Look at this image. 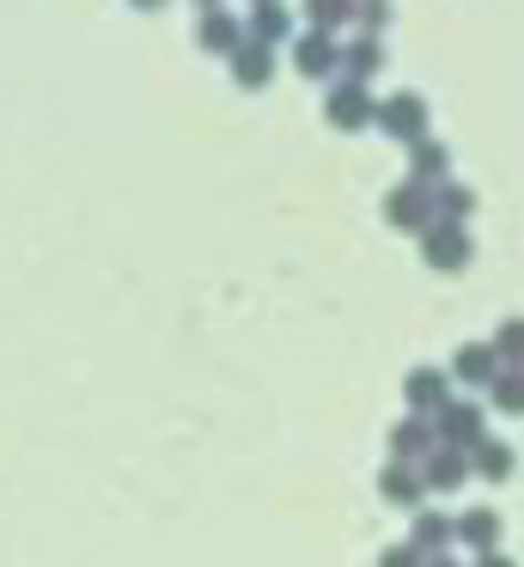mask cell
Returning a JSON list of instances; mask_svg holds the SVG:
<instances>
[{
  "label": "cell",
  "instance_id": "obj_1",
  "mask_svg": "<svg viewBox=\"0 0 524 567\" xmlns=\"http://www.w3.org/2000/svg\"><path fill=\"white\" fill-rule=\"evenodd\" d=\"M433 433H439V445H458V452H470V445L487 440V433H482V409L458 403V396H451V403L433 415Z\"/></svg>",
  "mask_w": 524,
  "mask_h": 567
},
{
  "label": "cell",
  "instance_id": "obj_14",
  "mask_svg": "<svg viewBox=\"0 0 524 567\" xmlns=\"http://www.w3.org/2000/svg\"><path fill=\"white\" fill-rule=\"evenodd\" d=\"M268 43H238V50H232V80H238V86H263L268 80Z\"/></svg>",
  "mask_w": 524,
  "mask_h": 567
},
{
  "label": "cell",
  "instance_id": "obj_5",
  "mask_svg": "<svg viewBox=\"0 0 524 567\" xmlns=\"http://www.w3.org/2000/svg\"><path fill=\"white\" fill-rule=\"evenodd\" d=\"M323 111H329V123H336V128H360L366 116H372V92H366V80H348V86H329Z\"/></svg>",
  "mask_w": 524,
  "mask_h": 567
},
{
  "label": "cell",
  "instance_id": "obj_9",
  "mask_svg": "<svg viewBox=\"0 0 524 567\" xmlns=\"http://www.w3.org/2000/svg\"><path fill=\"white\" fill-rule=\"evenodd\" d=\"M378 123H384L390 135H414V141H421V128H427V104H421V92H397L390 104H378Z\"/></svg>",
  "mask_w": 524,
  "mask_h": 567
},
{
  "label": "cell",
  "instance_id": "obj_21",
  "mask_svg": "<svg viewBox=\"0 0 524 567\" xmlns=\"http://www.w3.org/2000/svg\"><path fill=\"white\" fill-rule=\"evenodd\" d=\"M439 165H445V147H439L433 135H421V141H414V172H421V177H433Z\"/></svg>",
  "mask_w": 524,
  "mask_h": 567
},
{
  "label": "cell",
  "instance_id": "obj_25",
  "mask_svg": "<svg viewBox=\"0 0 524 567\" xmlns=\"http://www.w3.org/2000/svg\"><path fill=\"white\" fill-rule=\"evenodd\" d=\"M384 13H390L384 0H366V19H372V25H384Z\"/></svg>",
  "mask_w": 524,
  "mask_h": 567
},
{
  "label": "cell",
  "instance_id": "obj_17",
  "mask_svg": "<svg viewBox=\"0 0 524 567\" xmlns=\"http://www.w3.org/2000/svg\"><path fill=\"white\" fill-rule=\"evenodd\" d=\"M487 396H494V409H506V415H524V372H518V367L494 372V384H487Z\"/></svg>",
  "mask_w": 524,
  "mask_h": 567
},
{
  "label": "cell",
  "instance_id": "obj_15",
  "mask_svg": "<svg viewBox=\"0 0 524 567\" xmlns=\"http://www.w3.org/2000/svg\"><path fill=\"white\" fill-rule=\"evenodd\" d=\"M292 62H299L305 74H329V68H336V43H329V31H305L299 50H292Z\"/></svg>",
  "mask_w": 524,
  "mask_h": 567
},
{
  "label": "cell",
  "instance_id": "obj_28",
  "mask_svg": "<svg viewBox=\"0 0 524 567\" xmlns=\"http://www.w3.org/2000/svg\"><path fill=\"white\" fill-rule=\"evenodd\" d=\"M134 7H158V0H134Z\"/></svg>",
  "mask_w": 524,
  "mask_h": 567
},
{
  "label": "cell",
  "instance_id": "obj_4",
  "mask_svg": "<svg viewBox=\"0 0 524 567\" xmlns=\"http://www.w3.org/2000/svg\"><path fill=\"white\" fill-rule=\"evenodd\" d=\"M427 262H433V269H463V262H470V233H463L458 220L427 226Z\"/></svg>",
  "mask_w": 524,
  "mask_h": 567
},
{
  "label": "cell",
  "instance_id": "obj_16",
  "mask_svg": "<svg viewBox=\"0 0 524 567\" xmlns=\"http://www.w3.org/2000/svg\"><path fill=\"white\" fill-rule=\"evenodd\" d=\"M195 38H202L207 50H219V55H232V50H238V25H232V19L219 13V7H207V13H202V25H195Z\"/></svg>",
  "mask_w": 524,
  "mask_h": 567
},
{
  "label": "cell",
  "instance_id": "obj_6",
  "mask_svg": "<svg viewBox=\"0 0 524 567\" xmlns=\"http://www.w3.org/2000/svg\"><path fill=\"white\" fill-rule=\"evenodd\" d=\"M458 543L475 555H494L500 549V513L494 506H470V513H458Z\"/></svg>",
  "mask_w": 524,
  "mask_h": 567
},
{
  "label": "cell",
  "instance_id": "obj_10",
  "mask_svg": "<svg viewBox=\"0 0 524 567\" xmlns=\"http://www.w3.org/2000/svg\"><path fill=\"white\" fill-rule=\"evenodd\" d=\"M451 372H458V384H494V372H500L494 342H463L458 360H451Z\"/></svg>",
  "mask_w": 524,
  "mask_h": 567
},
{
  "label": "cell",
  "instance_id": "obj_20",
  "mask_svg": "<svg viewBox=\"0 0 524 567\" xmlns=\"http://www.w3.org/2000/svg\"><path fill=\"white\" fill-rule=\"evenodd\" d=\"M378 55H384V50H378V38H353L341 62H348V74H353V80H366V74L378 68Z\"/></svg>",
  "mask_w": 524,
  "mask_h": 567
},
{
  "label": "cell",
  "instance_id": "obj_2",
  "mask_svg": "<svg viewBox=\"0 0 524 567\" xmlns=\"http://www.w3.org/2000/svg\"><path fill=\"white\" fill-rule=\"evenodd\" d=\"M402 396H409V415H427V421H433L439 409L451 403V379H445L439 367H414L409 384H402Z\"/></svg>",
  "mask_w": 524,
  "mask_h": 567
},
{
  "label": "cell",
  "instance_id": "obj_26",
  "mask_svg": "<svg viewBox=\"0 0 524 567\" xmlns=\"http://www.w3.org/2000/svg\"><path fill=\"white\" fill-rule=\"evenodd\" d=\"M475 567H518V561H506V555L494 549V555H482V561H475Z\"/></svg>",
  "mask_w": 524,
  "mask_h": 567
},
{
  "label": "cell",
  "instance_id": "obj_8",
  "mask_svg": "<svg viewBox=\"0 0 524 567\" xmlns=\"http://www.w3.org/2000/svg\"><path fill=\"white\" fill-rule=\"evenodd\" d=\"M378 494H384L390 506H414V513H421L427 482H421V470H414V464H384V470H378Z\"/></svg>",
  "mask_w": 524,
  "mask_h": 567
},
{
  "label": "cell",
  "instance_id": "obj_27",
  "mask_svg": "<svg viewBox=\"0 0 524 567\" xmlns=\"http://www.w3.org/2000/svg\"><path fill=\"white\" fill-rule=\"evenodd\" d=\"M421 567H458V561H451V555H427Z\"/></svg>",
  "mask_w": 524,
  "mask_h": 567
},
{
  "label": "cell",
  "instance_id": "obj_11",
  "mask_svg": "<svg viewBox=\"0 0 524 567\" xmlns=\"http://www.w3.org/2000/svg\"><path fill=\"white\" fill-rule=\"evenodd\" d=\"M414 549H421V555H445L451 549V543H458V518H445V513H427V506H421V513H414Z\"/></svg>",
  "mask_w": 524,
  "mask_h": 567
},
{
  "label": "cell",
  "instance_id": "obj_29",
  "mask_svg": "<svg viewBox=\"0 0 524 567\" xmlns=\"http://www.w3.org/2000/svg\"><path fill=\"white\" fill-rule=\"evenodd\" d=\"M207 7H214V0H207Z\"/></svg>",
  "mask_w": 524,
  "mask_h": 567
},
{
  "label": "cell",
  "instance_id": "obj_13",
  "mask_svg": "<svg viewBox=\"0 0 524 567\" xmlns=\"http://www.w3.org/2000/svg\"><path fill=\"white\" fill-rule=\"evenodd\" d=\"M512 464H518V457H512V445H506V440H482V445H470V470H475V476H487V482H506V476H512Z\"/></svg>",
  "mask_w": 524,
  "mask_h": 567
},
{
  "label": "cell",
  "instance_id": "obj_7",
  "mask_svg": "<svg viewBox=\"0 0 524 567\" xmlns=\"http://www.w3.org/2000/svg\"><path fill=\"white\" fill-rule=\"evenodd\" d=\"M463 476H470V452H458V445H433V452L421 457V482H427V488H458Z\"/></svg>",
  "mask_w": 524,
  "mask_h": 567
},
{
  "label": "cell",
  "instance_id": "obj_24",
  "mask_svg": "<svg viewBox=\"0 0 524 567\" xmlns=\"http://www.w3.org/2000/svg\"><path fill=\"white\" fill-rule=\"evenodd\" d=\"M341 13H348V0H311V19H317V25H336Z\"/></svg>",
  "mask_w": 524,
  "mask_h": 567
},
{
  "label": "cell",
  "instance_id": "obj_3",
  "mask_svg": "<svg viewBox=\"0 0 524 567\" xmlns=\"http://www.w3.org/2000/svg\"><path fill=\"white\" fill-rule=\"evenodd\" d=\"M433 445H439L433 421H427V415H402L397 427H390V464H421Z\"/></svg>",
  "mask_w": 524,
  "mask_h": 567
},
{
  "label": "cell",
  "instance_id": "obj_18",
  "mask_svg": "<svg viewBox=\"0 0 524 567\" xmlns=\"http://www.w3.org/2000/svg\"><path fill=\"white\" fill-rule=\"evenodd\" d=\"M250 31L263 43H275V38H287V7L280 0H256V13H250Z\"/></svg>",
  "mask_w": 524,
  "mask_h": 567
},
{
  "label": "cell",
  "instance_id": "obj_12",
  "mask_svg": "<svg viewBox=\"0 0 524 567\" xmlns=\"http://www.w3.org/2000/svg\"><path fill=\"white\" fill-rule=\"evenodd\" d=\"M384 214H390L397 226H427V189H421V177H409V184L390 189Z\"/></svg>",
  "mask_w": 524,
  "mask_h": 567
},
{
  "label": "cell",
  "instance_id": "obj_22",
  "mask_svg": "<svg viewBox=\"0 0 524 567\" xmlns=\"http://www.w3.org/2000/svg\"><path fill=\"white\" fill-rule=\"evenodd\" d=\"M470 189L463 184H439V214H445V220H458V214H470Z\"/></svg>",
  "mask_w": 524,
  "mask_h": 567
},
{
  "label": "cell",
  "instance_id": "obj_23",
  "mask_svg": "<svg viewBox=\"0 0 524 567\" xmlns=\"http://www.w3.org/2000/svg\"><path fill=\"white\" fill-rule=\"evenodd\" d=\"M421 561H427V555L414 549V543H390V549L378 555V567H421Z\"/></svg>",
  "mask_w": 524,
  "mask_h": 567
},
{
  "label": "cell",
  "instance_id": "obj_19",
  "mask_svg": "<svg viewBox=\"0 0 524 567\" xmlns=\"http://www.w3.org/2000/svg\"><path fill=\"white\" fill-rule=\"evenodd\" d=\"M494 354L506 360V367H524V318H506L494 330Z\"/></svg>",
  "mask_w": 524,
  "mask_h": 567
}]
</instances>
